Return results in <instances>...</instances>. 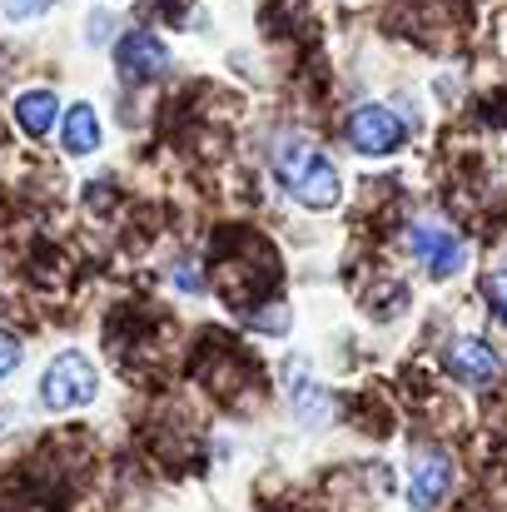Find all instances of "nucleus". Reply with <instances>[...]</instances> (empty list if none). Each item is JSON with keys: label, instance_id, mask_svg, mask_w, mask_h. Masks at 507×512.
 Here are the masks:
<instances>
[{"label": "nucleus", "instance_id": "obj_13", "mask_svg": "<svg viewBox=\"0 0 507 512\" xmlns=\"http://www.w3.org/2000/svg\"><path fill=\"white\" fill-rule=\"evenodd\" d=\"M15 363H20V343H15V339H0V383L15 373Z\"/></svg>", "mask_w": 507, "mask_h": 512}, {"label": "nucleus", "instance_id": "obj_2", "mask_svg": "<svg viewBox=\"0 0 507 512\" xmlns=\"http://www.w3.org/2000/svg\"><path fill=\"white\" fill-rule=\"evenodd\" d=\"M95 388H100V378H95L90 358H85V353H60V358L45 368V378H40V403L55 408V413L85 408V403L95 398Z\"/></svg>", "mask_w": 507, "mask_h": 512}, {"label": "nucleus", "instance_id": "obj_11", "mask_svg": "<svg viewBox=\"0 0 507 512\" xmlns=\"http://www.w3.org/2000/svg\"><path fill=\"white\" fill-rule=\"evenodd\" d=\"M55 0H0V10H5V20H35V15H45Z\"/></svg>", "mask_w": 507, "mask_h": 512}, {"label": "nucleus", "instance_id": "obj_14", "mask_svg": "<svg viewBox=\"0 0 507 512\" xmlns=\"http://www.w3.org/2000/svg\"><path fill=\"white\" fill-rule=\"evenodd\" d=\"M254 324H259V334H284V324H289V314H284V309H274V314H259Z\"/></svg>", "mask_w": 507, "mask_h": 512}, {"label": "nucleus", "instance_id": "obj_3", "mask_svg": "<svg viewBox=\"0 0 507 512\" xmlns=\"http://www.w3.org/2000/svg\"><path fill=\"white\" fill-rule=\"evenodd\" d=\"M348 145L368 160H383L403 145V120L388 110V105H358L348 115Z\"/></svg>", "mask_w": 507, "mask_h": 512}, {"label": "nucleus", "instance_id": "obj_12", "mask_svg": "<svg viewBox=\"0 0 507 512\" xmlns=\"http://www.w3.org/2000/svg\"><path fill=\"white\" fill-rule=\"evenodd\" d=\"M488 304L498 309V319L507 324V274H493V279H488Z\"/></svg>", "mask_w": 507, "mask_h": 512}, {"label": "nucleus", "instance_id": "obj_7", "mask_svg": "<svg viewBox=\"0 0 507 512\" xmlns=\"http://www.w3.org/2000/svg\"><path fill=\"white\" fill-rule=\"evenodd\" d=\"M448 368H453L458 383H468V388H488V383H498L503 358H498L483 339H458L453 348H448Z\"/></svg>", "mask_w": 507, "mask_h": 512}, {"label": "nucleus", "instance_id": "obj_5", "mask_svg": "<svg viewBox=\"0 0 507 512\" xmlns=\"http://www.w3.org/2000/svg\"><path fill=\"white\" fill-rule=\"evenodd\" d=\"M115 65H120L125 80H155V75L169 70V50L160 35L130 30V35H120V45H115Z\"/></svg>", "mask_w": 507, "mask_h": 512}, {"label": "nucleus", "instance_id": "obj_10", "mask_svg": "<svg viewBox=\"0 0 507 512\" xmlns=\"http://www.w3.org/2000/svg\"><path fill=\"white\" fill-rule=\"evenodd\" d=\"M60 145L70 155H95L100 150V115H95V105H70L65 130H60Z\"/></svg>", "mask_w": 507, "mask_h": 512}, {"label": "nucleus", "instance_id": "obj_6", "mask_svg": "<svg viewBox=\"0 0 507 512\" xmlns=\"http://www.w3.org/2000/svg\"><path fill=\"white\" fill-rule=\"evenodd\" d=\"M448 488H453V458H448L443 448L418 453V463H413V483H408V503H413L418 512H433L443 498H448Z\"/></svg>", "mask_w": 507, "mask_h": 512}, {"label": "nucleus", "instance_id": "obj_9", "mask_svg": "<svg viewBox=\"0 0 507 512\" xmlns=\"http://www.w3.org/2000/svg\"><path fill=\"white\" fill-rule=\"evenodd\" d=\"M55 110H60L55 90H25V95L15 100V120H20V130L35 135V140L55 130Z\"/></svg>", "mask_w": 507, "mask_h": 512}, {"label": "nucleus", "instance_id": "obj_4", "mask_svg": "<svg viewBox=\"0 0 507 512\" xmlns=\"http://www.w3.org/2000/svg\"><path fill=\"white\" fill-rule=\"evenodd\" d=\"M408 244H413L418 264H423V269H428L433 279H453V274L463 269V259H468L463 239H458V234H453L448 224H413Z\"/></svg>", "mask_w": 507, "mask_h": 512}, {"label": "nucleus", "instance_id": "obj_1", "mask_svg": "<svg viewBox=\"0 0 507 512\" xmlns=\"http://www.w3.org/2000/svg\"><path fill=\"white\" fill-rule=\"evenodd\" d=\"M279 179H284V189H289L304 209H334L338 194H343L334 160H329L324 150H314V145H289V150L279 155Z\"/></svg>", "mask_w": 507, "mask_h": 512}, {"label": "nucleus", "instance_id": "obj_8", "mask_svg": "<svg viewBox=\"0 0 507 512\" xmlns=\"http://www.w3.org/2000/svg\"><path fill=\"white\" fill-rule=\"evenodd\" d=\"M289 393H294V418L304 423V428H324L329 418H334V403H329V393L294 363L289 368Z\"/></svg>", "mask_w": 507, "mask_h": 512}]
</instances>
